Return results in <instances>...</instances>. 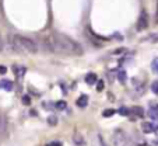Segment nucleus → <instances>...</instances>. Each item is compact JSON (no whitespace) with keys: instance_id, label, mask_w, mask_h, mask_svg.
Returning <instances> with one entry per match:
<instances>
[{"instance_id":"obj_1","label":"nucleus","mask_w":158,"mask_h":146,"mask_svg":"<svg viewBox=\"0 0 158 146\" xmlns=\"http://www.w3.org/2000/svg\"><path fill=\"white\" fill-rule=\"evenodd\" d=\"M44 46L46 51L52 54H62V55H83L84 49L77 41L64 35L62 33H55L48 35L44 39Z\"/></svg>"},{"instance_id":"obj_21","label":"nucleus","mask_w":158,"mask_h":146,"mask_svg":"<svg viewBox=\"0 0 158 146\" xmlns=\"http://www.w3.org/2000/svg\"><path fill=\"white\" fill-rule=\"evenodd\" d=\"M48 122L51 124V125H56V124H57V118H56V117H49Z\"/></svg>"},{"instance_id":"obj_27","label":"nucleus","mask_w":158,"mask_h":146,"mask_svg":"<svg viewBox=\"0 0 158 146\" xmlns=\"http://www.w3.org/2000/svg\"><path fill=\"white\" fill-rule=\"evenodd\" d=\"M3 51V39H2V35H0V52Z\"/></svg>"},{"instance_id":"obj_18","label":"nucleus","mask_w":158,"mask_h":146,"mask_svg":"<svg viewBox=\"0 0 158 146\" xmlns=\"http://www.w3.org/2000/svg\"><path fill=\"white\" fill-rule=\"evenodd\" d=\"M126 51H127L126 48H118V49H115L112 54H114V55H120V54H125Z\"/></svg>"},{"instance_id":"obj_22","label":"nucleus","mask_w":158,"mask_h":146,"mask_svg":"<svg viewBox=\"0 0 158 146\" xmlns=\"http://www.w3.org/2000/svg\"><path fill=\"white\" fill-rule=\"evenodd\" d=\"M97 90H98V91H102V90H104V82L102 80H99L98 83H97Z\"/></svg>"},{"instance_id":"obj_23","label":"nucleus","mask_w":158,"mask_h":146,"mask_svg":"<svg viewBox=\"0 0 158 146\" xmlns=\"http://www.w3.org/2000/svg\"><path fill=\"white\" fill-rule=\"evenodd\" d=\"M46 146H62V142H51L49 145H46Z\"/></svg>"},{"instance_id":"obj_24","label":"nucleus","mask_w":158,"mask_h":146,"mask_svg":"<svg viewBox=\"0 0 158 146\" xmlns=\"http://www.w3.org/2000/svg\"><path fill=\"white\" fill-rule=\"evenodd\" d=\"M7 72V69H6V66H0V75H4Z\"/></svg>"},{"instance_id":"obj_4","label":"nucleus","mask_w":158,"mask_h":146,"mask_svg":"<svg viewBox=\"0 0 158 146\" xmlns=\"http://www.w3.org/2000/svg\"><path fill=\"white\" fill-rule=\"evenodd\" d=\"M126 139H127V136L122 129H116L112 135V142H114L115 146H123L126 143Z\"/></svg>"},{"instance_id":"obj_7","label":"nucleus","mask_w":158,"mask_h":146,"mask_svg":"<svg viewBox=\"0 0 158 146\" xmlns=\"http://www.w3.org/2000/svg\"><path fill=\"white\" fill-rule=\"evenodd\" d=\"M141 129H143L144 134H151V132H154V126H152L151 122H143L141 124Z\"/></svg>"},{"instance_id":"obj_19","label":"nucleus","mask_w":158,"mask_h":146,"mask_svg":"<svg viewBox=\"0 0 158 146\" xmlns=\"http://www.w3.org/2000/svg\"><path fill=\"white\" fill-rule=\"evenodd\" d=\"M115 113H116V111H115V110H112V108H109V110L104 111V114H102V115H104V117H110V115H114Z\"/></svg>"},{"instance_id":"obj_13","label":"nucleus","mask_w":158,"mask_h":146,"mask_svg":"<svg viewBox=\"0 0 158 146\" xmlns=\"http://www.w3.org/2000/svg\"><path fill=\"white\" fill-rule=\"evenodd\" d=\"M144 41H148V42H152V44H155V42H158V34H152V35L147 37Z\"/></svg>"},{"instance_id":"obj_20","label":"nucleus","mask_w":158,"mask_h":146,"mask_svg":"<svg viewBox=\"0 0 158 146\" xmlns=\"http://www.w3.org/2000/svg\"><path fill=\"white\" fill-rule=\"evenodd\" d=\"M23 104H25V105H30L31 104L30 95H24V97H23Z\"/></svg>"},{"instance_id":"obj_8","label":"nucleus","mask_w":158,"mask_h":146,"mask_svg":"<svg viewBox=\"0 0 158 146\" xmlns=\"http://www.w3.org/2000/svg\"><path fill=\"white\" fill-rule=\"evenodd\" d=\"M85 83L87 84H94V83H97V75L95 73H89V75H87L85 76Z\"/></svg>"},{"instance_id":"obj_25","label":"nucleus","mask_w":158,"mask_h":146,"mask_svg":"<svg viewBox=\"0 0 158 146\" xmlns=\"http://www.w3.org/2000/svg\"><path fill=\"white\" fill-rule=\"evenodd\" d=\"M120 82H125L126 80V73H120Z\"/></svg>"},{"instance_id":"obj_6","label":"nucleus","mask_w":158,"mask_h":146,"mask_svg":"<svg viewBox=\"0 0 158 146\" xmlns=\"http://www.w3.org/2000/svg\"><path fill=\"white\" fill-rule=\"evenodd\" d=\"M0 89L6 90V91H11L13 90V83L10 80H2L0 82Z\"/></svg>"},{"instance_id":"obj_12","label":"nucleus","mask_w":158,"mask_h":146,"mask_svg":"<svg viewBox=\"0 0 158 146\" xmlns=\"http://www.w3.org/2000/svg\"><path fill=\"white\" fill-rule=\"evenodd\" d=\"M151 69H152V72H154V73H157V75H158V58H154V59H152Z\"/></svg>"},{"instance_id":"obj_26","label":"nucleus","mask_w":158,"mask_h":146,"mask_svg":"<svg viewBox=\"0 0 158 146\" xmlns=\"http://www.w3.org/2000/svg\"><path fill=\"white\" fill-rule=\"evenodd\" d=\"M155 23L158 24V0H157V13H155Z\"/></svg>"},{"instance_id":"obj_17","label":"nucleus","mask_w":158,"mask_h":146,"mask_svg":"<svg viewBox=\"0 0 158 146\" xmlns=\"http://www.w3.org/2000/svg\"><path fill=\"white\" fill-rule=\"evenodd\" d=\"M118 113H119L120 115H129V114H130V110H129V108L122 107V108H119V111H118Z\"/></svg>"},{"instance_id":"obj_9","label":"nucleus","mask_w":158,"mask_h":146,"mask_svg":"<svg viewBox=\"0 0 158 146\" xmlns=\"http://www.w3.org/2000/svg\"><path fill=\"white\" fill-rule=\"evenodd\" d=\"M73 139H74V143H76V145H78V146H80V145H84V138L81 136L78 132H76V134H74V138H73Z\"/></svg>"},{"instance_id":"obj_16","label":"nucleus","mask_w":158,"mask_h":146,"mask_svg":"<svg viewBox=\"0 0 158 146\" xmlns=\"http://www.w3.org/2000/svg\"><path fill=\"white\" fill-rule=\"evenodd\" d=\"M151 91L154 93V94L158 95V80L152 82V84H151Z\"/></svg>"},{"instance_id":"obj_3","label":"nucleus","mask_w":158,"mask_h":146,"mask_svg":"<svg viewBox=\"0 0 158 146\" xmlns=\"http://www.w3.org/2000/svg\"><path fill=\"white\" fill-rule=\"evenodd\" d=\"M147 27H148V14L146 10H141L137 23H136V28H137V31H144L147 30Z\"/></svg>"},{"instance_id":"obj_2","label":"nucleus","mask_w":158,"mask_h":146,"mask_svg":"<svg viewBox=\"0 0 158 146\" xmlns=\"http://www.w3.org/2000/svg\"><path fill=\"white\" fill-rule=\"evenodd\" d=\"M9 44L14 52L17 54H30L35 55L38 54V45L34 39L28 38V37L20 35V34H10L9 35Z\"/></svg>"},{"instance_id":"obj_11","label":"nucleus","mask_w":158,"mask_h":146,"mask_svg":"<svg viewBox=\"0 0 158 146\" xmlns=\"http://www.w3.org/2000/svg\"><path fill=\"white\" fill-rule=\"evenodd\" d=\"M25 72H27V69L23 68V66H17V68H15V73H17L18 77H23Z\"/></svg>"},{"instance_id":"obj_10","label":"nucleus","mask_w":158,"mask_h":146,"mask_svg":"<svg viewBox=\"0 0 158 146\" xmlns=\"http://www.w3.org/2000/svg\"><path fill=\"white\" fill-rule=\"evenodd\" d=\"M55 107L57 108V110H60V111H63V110H66V108H67V103L66 101H57L56 104H55Z\"/></svg>"},{"instance_id":"obj_5","label":"nucleus","mask_w":158,"mask_h":146,"mask_svg":"<svg viewBox=\"0 0 158 146\" xmlns=\"http://www.w3.org/2000/svg\"><path fill=\"white\" fill-rule=\"evenodd\" d=\"M76 104H77V107H80V108H85L87 104H88V97H87L85 94L80 95V97H78V100L76 101Z\"/></svg>"},{"instance_id":"obj_15","label":"nucleus","mask_w":158,"mask_h":146,"mask_svg":"<svg viewBox=\"0 0 158 146\" xmlns=\"http://www.w3.org/2000/svg\"><path fill=\"white\" fill-rule=\"evenodd\" d=\"M148 115H150V117H151V118H152V119H158V111H157V110H155V108H154V107H152V108H151V110H150V111H148Z\"/></svg>"},{"instance_id":"obj_28","label":"nucleus","mask_w":158,"mask_h":146,"mask_svg":"<svg viewBox=\"0 0 158 146\" xmlns=\"http://www.w3.org/2000/svg\"><path fill=\"white\" fill-rule=\"evenodd\" d=\"M154 131H155V134L158 135V126H155V128H154Z\"/></svg>"},{"instance_id":"obj_14","label":"nucleus","mask_w":158,"mask_h":146,"mask_svg":"<svg viewBox=\"0 0 158 146\" xmlns=\"http://www.w3.org/2000/svg\"><path fill=\"white\" fill-rule=\"evenodd\" d=\"M133 113L136 114L137 117H140V118L144 115V111H143V108H141V107H134L133 108Z\"/></svg>"}]
</instances>
